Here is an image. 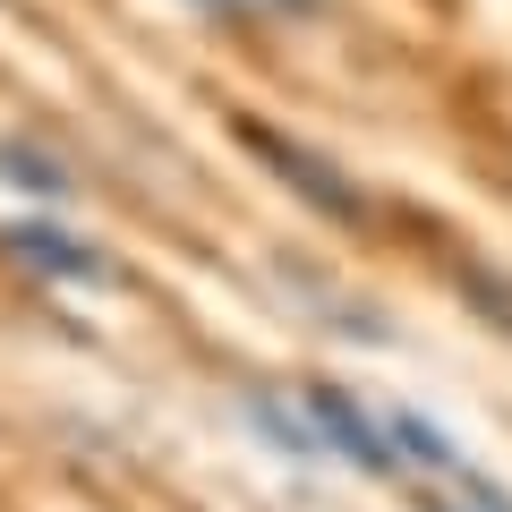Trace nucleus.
Returning <instances> with one entry per match:
<instances>
[{
    "label": "nucleus",
    "mask_w": 512,
    "mask_h": 512,
    "mask_svg": "<svg viewBox=\"0 0 512 512\" xmlns=\"http://www.w3.org/2000/svg\"><path fill=\"white\" fill-rule=\"evenodd\" d=\"M239 146H248L256 163H274L282 180L316 205V214H333V222H359V214H367V197L350 188V171H333L316 146H299V137H282V128H265V120H239Z\"/></svg>",
    "instance_id": "1"
},
{
    "label": "nucleus",
    "mask_w": 512,
    "mask_h": 512,
    "mask_svg": "<svg viewBox=\"0 0 512 512\" xmlns=\"http://www.w3.org/2000/svg\"><path fill=\"white\" fill-rule=\"evenodd\" d=\"M248 410H256V427L282 444V453H299V461H325V436H316V419H291V410L274 402V393H248Z\"/></svg>",
    "instance_id": "6"
},
{
    "label": "nucleus",
    "mask_w": 512,
    "mask_h": 512,
    "mask_svg": "<svg viewBox=\"0 0 512 512\" xmlns=\"http://www.w3.org/2000/svg\"><path fill=\"white\" fill-rule=\"evenodd\" d=\"M316 0H248V18H308Z\"/></svg>",
    "instance_id": "8"
},
{
    "label": "nucleus",
    "mask_w": 512,
    "mask_h": 512,
    "mask_svg": "<svg viewBox=\"0 0 512 512\" xmlns=\"http://www.w3.org/2000/svg\"><path fill=\"white\" fill-rule=\"evenodd\" d=\"M419 512H512V495L495 487V478H478L470 461H461V470L419 478Z\"/></svg>",
    "instance_id": "4"
},
{
    "label": "nucleus",
    "mask_w": 512,
    "mask_h": 512,
    "mask_svg": "<svg viewBox=\"0 0 512 512\" xmlns=\"http://www.w3.org/2000/svg\"><path fill=\"white\" fill-rule=\"evenodd\" d=\"M308 419H316V436H325V453L359 461V470H376V478L402 470V453H393V427L367 419V410L350 402L342 384H308Z\"/></svg>",
    "instance_id": "2"
},
{
    "label": "nucleus",
    "mask_w": 512,
    "mask_h": 512,
    "mask_svg": "<svg viewBox=\"0 0 512 512\" xmlns=\"http://www.w3.org/2000/svg\"><path fill=\"white\" fill-rule=\"evenodd\" d=\"M461 299H470L478 316H495V325L512 333V274H478V265H461Z\"/></svg>",
    "instance_id": "7"
},
{
    "label": "nucleus",
    "mask_w": 512,
    "mask_h": 512,
    "mask_svg": "<svg viewBox=\"0 0 512 512\" xmlns=\"http://www.w3.org/2000/svg\"><path fill=\"white\" fill-rule=\"evenodd\" d=\"M9 256H26V265H43V274H60V282H94L103 274V256H94L86 239L43 231V222H9Z\"/></svg>",
    "instance_id": "3"
},
{
    "label": "nucleus",
    "mask_w": 512,
    "mask_h": 512,
    "mask_svg": "<svg viewBox=\"0 0 512 512\" xmlns=\"http://www.w3.org/2000/svg\"><path fill=\"white\" fill-rule=\"evenodd\" d=\"M0 171H9V180H26L35 188V197H77V180H69V163H52V154L35 146V137H9V146H0Z\"/></svg>",
    "instance_id": "5"
}]
</instances>
